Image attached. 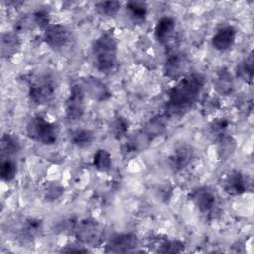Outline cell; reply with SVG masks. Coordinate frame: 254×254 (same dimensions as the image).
I'll return each instance as SVG.
<instances>
[{"label":"cell","instance_id":"20","mask_svg":"<svg viewBox=\"0 0 254 254\" xmlns=\"http://www.w3.org/2000/svg\"><path fill=\"white\" fill-rule=\"evenodd\" d=\"M21 150V143L19 138L12 133H4L1 137L0 141V151L1 157L10 158L16 154H18Z\"/></svg>","mask_w":254,"mask_h":254},{"label":"cell","instance_id":"17","mask_svg":"<svg viewBox=\"0 0 254 254\" xmlns=\"http://www.w3.org/2000/svg\"><path fill=\"white\" fill-rule=\"evenodd\" d=\"M213 85L217 93L221 95H229L233 91V78L227 68L221 67L216 71L213 78Z\"/></svg>","mask_w":254,"mask_h":254},{"label":"cell","instance_id":"31","mask_svg":"<svg viewBox=\"0 0 254 254\" xmlns=\"http://www.w3.org/2000/svg\"><path fill=\"white\" fill-rule=\"evenodd\" d=\"M17 175V165L10 158H4L0 164V176L4 182H11Z\"/></svg>","mask_w":254,"mask_h":254},{"label":"cell","instance_id":"15","mask_svg":"<svg viewBox=\"0 0 254 254\" xmlns=\"http://www.w3.org/2000/svg\"><path fill=\"white\" fill-rule=\"evenodd\" d=\"M223 190L230 196H240L248 190V182L244 174L238 170L229 172L223 180Z\"/></svg>","mask_w":254,"mask_h":254},{"label":"cell","instance_id":"14","mask_svg":"<svg viewBox=\"0 0 254 254\" xmlns=\"http://www.w3.org/2000/svg\"><path fill=\"white\" fill-rule=\"evenodd\" d=\"M85 93L93 100L103 102L112 96V92L105 82L94 76H86L80 83Z\"/></svg>","mask_w":254,"mask_h":254},{"label":"cell","instance_id":"29","mask_svg":"<svg viewBox=\"0 0 254 254\" xmlns=\"http://www.w3.org/2000/svg\"><path fill=\"white\" fill-rule=\"evenodd\" d=\"M185 249V243L179 239H164L158 244L159 253H181Z\"/></svg>","mask_w":254,"mask_h":254},{"label":"cell","instance_id":"4","mask_svg":"<svg viewBox=\"0 0 254 254\" xmlns=\"http://www.w3.org/2000/svg\"><path fill=\"white\" fill-rule=\"evenodd\" d=\"M58 83L55 77L49 73L41 74L33 78L29 84L28 95L35 105H46L54 100L57 94Z\"/></svg>","mask_w":254,"mask_h":254},{"label":"cell","instance_id":"21","mask_svg":"<svg viewBox=\"0 0 254 254\" xmlns=\"http://www.w3.org/2000/svg\"><path fill=\"white\" fill-rule=\"evenodd\" d=\"M215 141L217 143V156L219 160L226 161L230 159L237 149L235 139L232 136L225 134Z\"/></svg>","mask_w":254,"mask_h":254},{"label":"cell","instance_id":"30","mask_svg":"<svg viewBox=\"0 0 254 254\" xmlns=\"http://www.w3.org/2000/svg\"><path fill=\"white\" fill-rule=\"evenodd\" d=\"M228 127H229V120L225 117H220V118H215L210 122L208 126V131L210 136L213 137L214 140H217L219 137L226 134Z\"/></svg>","mask_w":254,"mask_h":254},{"label":"cell","instance_id":"24","mask_svg":"<svg viewBox=\"0 0 254 254\" xmlns=\"http://www.w3.org/2000/svg\"><path fill=\"white\" fill-rule=\"evenodd\" d=\"M167 129V122L163 116H155L150 118L145 125L142 127V130L145 131L153 140L157 137L162 136Z\"/></svg>","mask_w":254,"mask_h":254},{"label":"cell","instance_id":"28","mask_svg":"<svg viewBox=\"0 0 254 254\" xmlns=\"http://www.w3.org/2000/svg\"><path fill=\"white\" fill-rule=\"evenodd\" d=\"M97 13L103 17H114L121 8V3L118 1H99L94 5Z\"/></svg>","mask_w":254,"mask_h":254},{"label":"cell","instance_id":"3","mask_svg":"<svg viewBox=\"0 0 254 254\" xmlns=\"http://www.w3.org/2000/svg\"><path fill=\"white\" fill-rule=\"evenodd\" d=\"M26 134L27 137L34 142L51 146L57 143L60 129L57 123L37 114L28 120L26 124Z\"/></svg>","mask_w":254,"mask_h":254},{"label":"cell","instance_id":"23","mask_svg":"<svg viewBox=\"0 0 254 254\" xmlns=\"http://www.w3.org/2000/svg\"><path fill=\"white\" fill-rule=\"evenodd\" d=\"M253 64H254V60H253V54L251 52L237 64L236 66L237 77H239L245 83L251 84L253 81V75H254Z\"/></svg>","mask_w":254,"mask_h":254},{"label":"cell","instance_id":"13","mask_svg":"<svg viewBox=\"0 0 254 254\" xmlns=\"http://www.w3.org/2000/svg\"><path fill=\"white\" fill-rule=\"evenodd\" d=\"M236 37L237 31L232 25H221L213 34L211 38V45L216 51L226 52L233 47Z\"/></svg>","mask_w":254,"mask_h":254},{"label":"cell","instance_id":"16","mask_svg":"<svg viewBox=\"0 0 254 254\" xmlns=\"http://www.w3.org/2000/svg\"><path fill=\"white\" fill-rule=\"evenodd\" d=\"M176 29V21L170 16L160 18L154 28V35L160 44H167L173 37Z\"/></svg>","mask_w":254,"mask_h":254},{"label":"cell","instance_id":"32","mask_svg":"<svg viewBox=\"0 0 254 254\" xmlns=\"http://www.w3.org/2000/svg\"><path fill=\"white\" fill-rule=\"evenodd\" d=\"M33 22L34 24L40 28L44 29V31L51 25L50 24V13L46 9H38L33 13Z\"/></svg>","mask_w":254,"mask_h":254},{"label":"cell","instance_id":"1","mask_svg":"<svg viewBox=\"0 0 254 254\" xmlns=\"http://www.w3.org/2000/svg\"><path fill=\"white\" fill-rule=\"evenodd\" d=\"M205 77L199 72L187 73L168 91L166 114L182 116L189 112L199 100L204 89Z\"/></svg>","mask_w":254,"mask_h":254},{"label":"cell","instance_id":"9","mask_svg":"<svg viewBox=\"0 0 254 254\" xmlns=\"http://www.w3.org/2000/svg\"><path fill=\"white\" fill-rule=\"evenodd\" d=\"M44 42L53 50H61L67 46L71 40V33L69 29L61 23L51 24L43 35Z\"/></svg>","mask_w":254,"mask_h":254},{"label":"cell","instance_id":"5","mask_svg":"<svg viewBox=\"0 0 254 254\" xmlns=\"http://www.w3.org/2000/svg\"><path fill=\"white\" fill-rule=\"evenodd\" d=\"M189 198L195 208L204 216H213L218 209V197L213 189L199 186L191 190Z\"/></svg>","mask_w":254,"mask_h":254},{"label":"cell","instance_id":"25","mask_svg":"<svg viewBox=\"0 0 254 254\" xmlns=\"http://www.w3.org/2000/svg\"><path fill=\"white\" fill-rule=\"evenodd\" d=\"M126 11L134 23L142 24L147 18L148 7L145 2L130 1L126 4Z\"/></svg>","mask_w":254,"mask_h":254},{"label":"cell","instance_id":"6","mask_svg":"<svg viewBox=\"0 0 254 254\" xmlns=\"http://www.w3.org/2000/svg\"><path fill=\"white\" fill-rule=\"evenodd\" d=\"M86 93L80 83H73L70 86L68 97L65 101V118L69 122L80 120L86 110Z\"/></svg>","mask_w":254,"mask_h":254},{"label":"cell","instance_id":"18","mask_svg":"<svg viewBox=\"0 0 254 254\" xmlns=\"http://www.w3.org/2000/svg\"><path fill=\"white\" fill-rule=\"evenodd\" d=\"M21 48V39L16 32H6L1 35V55L9 59L16 55Z\"/></svg>","mask_w":254,"mask_h":254},{"label":"cell","instance_id":"19","mask_svg":"<svg viewBox=\"0 0 254 254\" xmlns=\"http://www.w3.org/2000/svg\"><path fill=\"white\" fill-rule=\"evenodd\" d=\"M94 140V132L87 128H77L69 133L70 143L79 149H84L91 146Z\"/></svg>","mask_w":254,"mask_h":254},{"label":"cell","instance_id":"8","mask_svg":"<svg viewBox=\"0 0 254 254\" xmlns=\"http://www.w3.org/2000/svg\"><path fill=\"white\" fill-rule=\"evenodd\" d=\"M153 139L142 129L128 137L121 145V156L125 160H130L144 152L152 143Z\"/></svg>","mask_w":254,"mask_h":254},{"label":"cell","instance_id":"2","mask_svg":"<svg viewBox=\"0 0 254 254\" xmlns=\"http://www.w3.org/2000/svg\"><path fill=\"white\" fill-rule=\"evenodd\" d=\"M91 55L98 71L111 72L116 67L118 60V42L115 35L111 31L102 32L92 43Z\"/></svg>","mask_w":254,"mask_h":254},{"label":"cell","instance_id":"34","mask_svg":"<svg viewBox=\"0 0 254 254\" xmlns=\"http://www.w3.org/2000/svg\"><path fill=\"white\" fill-rule=\"evenodd\" d=\"M63 252H88L89 250L85 248L82 244H71L66 246L64 249L63 248Z\"/></svg>","mask_w":254,"mask_h":254},{"label":"cell","instance_id":"7","mask_svg":"<svg viewBox=\"0 0 254 254\" xmlns=\"http://www.w3.org/2000/svg\"><path fill=\"white\" fill-rule=\"evenodd\" d=\"M74 233L80 244L96 246L101 242L103 229L101 224L93 218H84L76 223Z\"/></svg>","mask_w":254,"mask_h":254},{"label":"cell","instance_id":"12","mask_svg":"<svg viewBox=\"0 0 254 254\" xmlns=\"http://www.w3.org/2000/svg\"><path fill=\"white\" fill-rule=\"evenodd\" d=\"M194 150L190 145H181L176 148L168 158L169 168L174 173H180L186 170L193 161Z\"/></svg>","mask_w":254,"mask_h":254},{"label":"cell","instance_id":"10","mask_svg":"<svg viewBox=\"0 0 254 254\" xmlns=\"http://www.w3.org/2000/svg\"><path fill=\"white\" fill-rule=\"evenodd\" d=\"M189 68L188 58L180 52H171L168 54L164 64V74L172 80H179L187 74Z\"/></svg>","mask_w":254,"mask_h":254},{"label":"cell","instance_id":"22","mask_svg":"<svg viewBox=\"0 0 254 254\" xmlns=\"http://www.w3.org/2000/svg\"><path fill=\"white\" fill-rule=\"evenodd\" d=\"M130 122L129 120L121 115L114 117L108 126L110 136L115 140H121L125 138L129 132Z\"/></svg>","mask_w":254,"mask_h":254},{"label":"cell","instance_id":"33","mask_svg":"<svg viewBox=\"0 0 254 254\" xmlns=\"http://www.w3.org/2000/svg\"><path fill=\"white\" fill-rule=\"evenodd\" d=\"M64 189L63 186H61L60 184L52 183L47 187L45 195H46L47 200L53 201V200L60 198L64 194Z\"/></svg>","mask_w":254,"mask_h":254},{"label":"cell","instance_id":"26","mask_svg":"<svg viewBox=\"0 0 254 254\" xmlns=\"http://www.w3.org/2000/svg\"><path fill=\"white\" fill-rule=\"evenodd\" d=\"M93 167L99 172H108L112 167V156L106 149H97L92 158Z\"/></svg>","mask_w":254,"mask_h":254},{"label":"cell","instance_id":"11","mask_svg":"<svg viewBox=\"0 0 254 254\" xmlns=\"http://www.w3.org/2000/svg\"><path fill=\"white\" fill-rule=\"evenodd\" d=\"M139 245L138 236L132 232H121L112 235L106 245L105 252L127 253L134 251Z\"/></svg>","mask_w":254,"mask_h":254},{"label":"cell","instance_id":"27","mask_svg":"<svg viewBox=\"0 0 254 254\" xmlns=\"http://www.w3.org/2000/svg\"><path fill=\"white\" fill-rule=\"evenodd\" d=\"M43 228V223L35 217H28L24 220L21 228V233L26 238H35L40 234Z\"/></svg>","mask_w":254,"mask_h":254}]
</instances>
